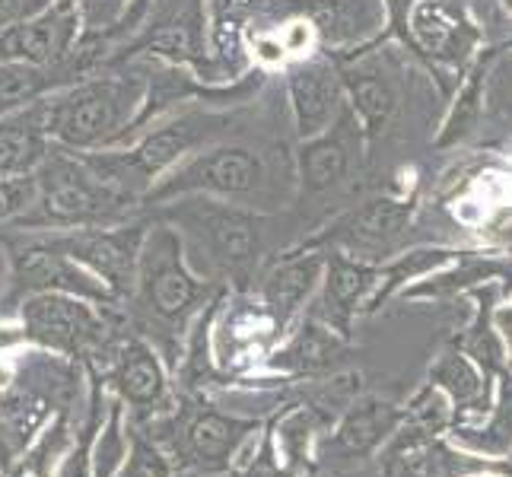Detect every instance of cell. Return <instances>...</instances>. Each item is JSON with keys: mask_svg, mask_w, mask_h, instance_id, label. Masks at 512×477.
Returning <instances> with one entry per match:
<instances>
[{"mask_svg": "<svg viewBox=\"0 0 512 477\" xmlns=\"http://www.w3.org/2000/svg\"><path fill=\"white\" fill-rule=\"evenodd\" d=\"M77 16L70 4H61L51 13L39 16V20L13 26L7 35H0V55L10 58H23L35 67L61 61V55L70 45V35H74Z\"/></svg>", "mask_w": 512, "mask_h": 477, "instance_id": "obj_17", "label": "cell"}, {"mask_svg": "<svg viewBox=\"0 0 512 477\" xmlns=\"http://www.w3.org/2000/svg\"><path fill=\"white\" fill-rule=\"evenodd\" d=\"M408 417V408L385 398H353L344 414L331 423L328 436H319L315 443V465L319 468H353L357 462H369L373 455H379L388 439L395 436V430Z\"/></svg>", "mask_w": 512, "mask_h": 477, "instance_id": "obj_8", "label": "cell"}, {"mask_svg": "<svg viewBox=\"0 0 512 477\" xmlns=\"http://www.w3.org/2000/svg\"><path fill=\"white\" fill-rule=\"evenodd\" d=\"M226 128H229L226 115H182L179 121H172V125L150 134L131 159L144 175H153L163 166H169L172 159H179L191 147H198V144H204V140L217 137Z\"/></svg>", "mask_w": 512, "mask_h": 477, "instance_id": "obj_18", "label": "cell"}, {"mask_svg": "<svg viewBox=\"0 0 512 477\" xmlns=\"http://www.w3.org/2000/svg\"><path fill=\"white\" fill-rule=\"evenodd\" d=\"M26 439L16 433L7 420H0V471H10L13 465H16V458H20L23 452H26Z\"/></svg>", "mask_w": 512, "mask_h": 477, "instance_id": "obj_32", "label": "cell"}, {"mask_svg": "<svg viewBox=\"0 0 512 477\" xmlns=\"http://www.w3.org/2000/svg\"><path fill=\"white\" fill-rule=\"evenodd\" d=\"M261 182V163L239 147H223L198 156L163 188L150 191V198H172L185 191H214V194H249Z\"/></svg>", "mask_w": 512, "mask_h": 477, "instance_id": "obj_12", "label": "cell"}, {"mask_svg": "<svg viewBox=\"0 0 512 477\" xmlns=\"http://www.w3.org/2000/svg\"><path fill=\"white\" fill-rule=\"evenodd\" d=\"M134 93V86L115 80L83 83L70 96L51 105L45 131L61 137L70 147H93L121 125Z\"/></svg>", "mask_w": 512, "mask_h": 477, "instance_id": "obj_9", "label": "cell"}, {"mask_svg": "<svg viewBox=\"0 0 512 477\" xmlns=\"http://www.w3.org/2000/svg\"><path fill=\"white\" fill-rule=\"evenodd\" d=\"M268 417L236 414L207 395H182L175 392V408L156 417L140 430L160 446L175 471L198 474H229L236 455L255 433H261Z\"/></svg>", "mask_w": 512, "mask_h": 477, "instance_id": "obj_1", "label": "cell"}, {"mask_svg": "<svg viewBox=\"0 0 512 477\" xmlns=\"http://www.w3.org/2000/svg\"><path fill=\"white\" fill-rule=\"evenodd\" d=\"M45 70H39L29 61H7L0 64V115H7L20 102H29L32 96H39L45 86H51Z\"/></svg>", "mask_w": 512, "mask_h": 477, "instance_id": "obj_27", "label": "cell"}, {"mask_svg": "<svg viewBox=\"0 0 512 477\" xmlns=\"http://www.w3.org/2000/svg\"><path fill=\"white\" fill-rule=\"evenodd\" d=\"M430 385L452 401V427L458 423H478L493 404L490 376L481 373L465 350L449 347L430 366Z\"/></svg>", "mask_w": 512, "mask_h": 477, "instance_id": "obj_16", "label": "cell"}, {"mask_svg": "<svg viewBox=\"0 0 512 477\" xmlns=\"http://www.w3.org/2000/svg\"><path fill=\"white\" fill-rule=\"evenodd\" d=\"M182 223L204 245L210 268H217L239 293L249 290L261 255V223L236 207L217 204L182 210Z\"/></svg>", "mask_w": 512, "mask_h": 477, "instance_id": "obj_7", "label": "cell"}, {"mask_svg": "<svg viewBox=\"0 0 512 477\" xmlns=\"http://www.w3.org/2000/svg\"><path fill=\"white\" fill-rule=\"evenodd\" d=\"M144 226L125 229H70L64 236H51L58 249L96 274L115 299H128L137 284V258L144 245Z\"/></svg>", "mask_w": 512, "mask_h": 477, "instance_id": "obj_10", "label": "cell"}, {"mask_svg": "<svg viewBox=\"0 0 512 477\" xmlns=\"http://www.w3.org/2000/svg\"><path fill=\"white\" fill-rule=\"evenodd\" d=\"M500 268L497 264H465V268H458L455 274H443V277H430V280H423V284L411 287L404 296H411V299H439V296H452L455 290H462V287H471V284H478V280H490V277H497Z\"/></svg>", "mask_w": 512, "mask_h": 477, "instance_id": "obj_29", "label": "cell"}, {"mask_svg": "<svg viewBox=\"0 0 512 477\" xmlns=\"http://www.w3.org/2000/svg\"><path fill=\"white\" fill-rule=\"evenodd\" d=\"M39 115L42 112H29L23 118L0 121V179L29 175L45 159V125Z\"/></svg>", "mask_w": 512, "mask_h": 477, "instance_id": "obj_21", "label": "cell"}, {"mask_svg": "<svg viewBox=\"0 0 512 477\" xmlns=\"http://www.w3.org/2000/svg\"><path fill=\"white\" fill-rule=\"evenodd\" d=\"M7 284V255H4V249H0V287Z\"/></svg>", "mask_w": 512, "mask_h": 477, "instance_id": "obj_36", "label": "cell"}, {"mask_svg": "<svg viewBox=\"0 0 512 477\" xmlns=\"http://www.w3.org/2000/svg\"><path fill=\"white\" fill-rule=\"evenodd\" d=\"M210 287L198 280L182 258V239L172 229L160 226L144 236L137 258V284H134V306L140 334L156 338L166 353V360L175 366L188 318L204 306Z\"/></svg>", "mask_w": 512, "mask_h": 477, "instance_id": "obj_2", "label": "cell"}, {"mask_svg": "<svg viewBox=\"0 0 512 477\" xmlns=\"http://www.w3.org/2000/svg\"><path fill=\"white\" fill-rule=\"evenodd\" d=\"M325 293L319 306L312 309V318H319L328 328H334L341 338H350L353 315H357L369 293L379 284V268L369 261L350 258L347 252H331L325 258Z\"/></svg>", "mask_w": 512, "mask_h": 477, "instance_id": "obj_11", "label": "cell"}, {"mask_svg": "<svg viewBox=\"0 0 512 477\" xmlns=\"http://www.w3.org/2000/svg\"><path fill=\"white\" fill-rule=\"evenodd\" d=\"M325 255L322 252H299L290 255L261 277V309L271 315L277 334H284L293 318L303 312L306 299L322 284Z\"/></svg>", "mask_w": 512, "mask_h": 477, "instance_id": "obj_15", "label": "cell"}, {"mask_svg": "<svg viewBox=\"0 0 512 477\" xmlns=\"http://www.w3.org/2000/svg\"><path fill=\"white\" fill-rule=\"evenodd\" d=\"M455 255L446 252V249H420V252H408L401 255L395 264H388V268H379V284H376V293L366 299V312H376L388 296H392L398 287H404L408 280H417L423 274H430L436 268H443L446 261H452Z\"/></svg>", "mask_w": 512, "mask_h": 477, "instance_id": "obj_24", "label": "cell"}, {"mask_svg": "<svg viewBox=\"0 0 512 477\" xmlns=\"http://www.w3.org/2000/svg\"><path fill=\"white\" fill-rule=\"evenodd\" d=\"M39 182L32 175H13V179H0V223L26 214L35 204Z\"/></svg>", "mask_w": 512, "mask_h": 477, "instance_id": "obj_30", "label": "cell"}, {"mask_svg": "<svg viewBox=\"0 0 512 477\" xmlns=\"http://www.w3.org/2000/svg\"><path fill=\"white\" fill-rule=\"evenodd\" d=\"M125 430H128V455L115 477H172L175 474V465L169 462V455L156 446L153 439L134 430L128 420H125Z\"/></svg>", "mask_w": 512, "mask_h": 477, "instance_id": "obj_28", "label": "cell"}, {"mask_svg": "<svg viewBox=\"0 0 512 477\" xmlns=\"http://www.w3.org/2000/svg\"><path fill=\"white\" fill-rule=\"evenodd\" d=\"M497 398L490 411L478 423H458L452 430L455 446H462L474 455H509L512 452V373H497Z\"/></svg>", "mask_w": 512, "mask_h": 477, "instance_id": "obj_20", "label": "cell"}, {"mask_svg": "<svg viewBox=\"0 0 512 477\" xmlns=\"http://www.w3.org/2000/svg\"><path fill=\"white\" fill-rule=\"evenodd\" d=\"M86 303L70 293H35L20 299V325L26 344L61 353L70 360H90L112 338V328Z\"/></svg>", "mask_w": 512, "mask_h": 477, "instance_id": "obj_5", "label": "cell"}, {"mask_svg": "<svg viewBox=\"0 0 512 477\" xmlns=\"http://www.w3.org/2000/svg\"><path fill=\"white\" fill-rule=\"evenodd\" d=\"M121 4H125V0H86V23L105 26L121 10Z\"/></svg>", "mask_w": 512, "mask_h": 477, "instance_id": "obj_33", "label": "cell"}, {"mask_svg": "<svg viewBox=\"0 0 512 477\" xmlns=\"http://www.w3.org/2000/svg\"><path fill=\"white\" fill-rule=\"evenodd\" d=\"M411 223V204L379 198L369 201L360 210H353L347 220H341L331 229L328 239H334L350 258L376 261L392 252V245L401 239V233Z\"/></svg>", "mask_w": 512, "mask_h": 477, "instance_id": "obj_13", "label": "cell"}, {"mask_svg": "<svg viewBox=\"0 0 512 477\" xmlns=\"http://www.w3.org/2000/svg\"><path fill=\"white\" fill-rule=\"evenodd\" d=\"M471 477H484V471H474V474H471Z\"/></svg>", "mask_w": 512, "mask_h": 477, "instance_id": "obj_37", "label": "cell"}, {"mask_svg": "<svg viewBox=\"0 0 512 477\" xmlns=\"http://www.w3.org/2000/svg\"><path fill=\"white\" fill-rule=\"evenodd\" d=\"M70 439H74L70 414H55L4 477H55V468L61 462V455L67 452Z\"/></svg>", "mask_w": 512, "mask_h": 477, "instance_id": "obj_22", "label": "cell"}, {"mask_svg": "<svg viewBox=\"0 0 512 477\" xmlns=\"http://www.w3.org/2000/svg\"><path fill=\"white\" fill-rule=\"evenodd\" d=\"M347 86H350V96H353V109L360 112L363 125L369 134H376L388 118H392L395 105H398V93L395 86L388 83L382 74L376 70H353L347 77Z\"/></svg>", "mask_w": 512, "mask_h": 477, "instance_id": "obj_23", "label": "cell"}, {"mask_svg": "<svg viewBox=\"0 0 512 477\" xmlns=\"http://www.w3.org/2000/svg\"><path fill=\"white\" fill-rule=\"evenodd\" d=\"M32 214L20 220V226H51V229H83L102 220H115L125 204L112 198L99 185V179L86 163L55 156L48 159L39 179Z\"/></svg>", "mask_w": 512, "mask_h": 477, "instance_id": "obj_4", "label": "cell"}, {"mask_svg": "<svg viewBox=\"0 0 512 477\" xmlns=\"http://www.w3.org/2000/svg\"><path fill=\"white\" fill-rule=\"evenodd\" d=\"M86 369L102 376L105 388L125 404V420L131 427L163 417L175 408V388L156 347L140 334H121L102 344Z\"/></svg>", "mask_w": 512, "mask_h": 477, "instance_id": "obj_3", "label": "cell"}, {"mask_svg": "<svg viewBox=\"0 0 512 477\" xmlns=\"http://www.w3.org/2000/svg\"><path fill=\"white\" fill-rule=\"evenodd\" d=\"M493 322H497L500 334H503V341L512 344V306L509 309H500L497 315H493Z\"/></svg>", "mask_w": 512, "mask_h": 477, "instance_id": "obj_35", "label": "cell"}, {"mask_svg": "<svg viewBox=\"0 0 512 477\" xmlns=\"http://www.w3.org/2000/svg\"><path fill=\"white\" fill-rule=\"evenodd\" d=\"M125 455H128L125 404L112 395L109 411H105V423L93 443V477H115L118 468L125 465Z\"/></svg>", "mask_w": 512, "mask_h": 477, "instance_id": "obj_26", "label": "cell"}, {"mask_svg": "<svg viewBox=\"0 0 512 477\" xmlns=\"http://www.w3.org/2000/svg\"><path fill=\"white\" fill-rule=\"evenodd\" d=\"M10 293L7 303L20 306V299L35 296V293H70L80 296L86 303L96 306H112L118 299L112 290L102 284L96 274H90L77 264L74 258H67L51 236L29 239V242H10Z\"/></svg>", "mask_w": 512, "mask_h": 477, "instance_id": "obj_6", "label": "cell"}, {"mask_svg": "<svg viewBox=\"0 0 512 477\" xmlns=\"http://www.w3.org/2000/svg\"><path fill=\"white\" fill-rule=\"evenodd\" d=\"M0 477H4V471H0Z\"/></svg>", "mask_w": 512, "mask_h": 477, "instance_id": "obj_38", "label": "cell"}, {"mask_svg": "<svg viewBox=\"0 0 512 477\" xmlns=\"http://www.w3.org/2000/svg\"><path fill=\"white\" fill-rule=\"evenodd\" d=\"M29 10H32V0H0V26L26 20Z\"/></svg>", "mask_w": 512, "mask_h": 477, "instance_id": "obj_34", "label": "cell"}, {"mask_svg": "<svg viewBox=\"0 0 512 477\" xmlns=\"http://www.w3.org/2000/svg\"><path fill=\"white\" fill-rule=\"evenodd\" d=\"M350 166V153L341 134L312 140L303 150V182L309 191H328L338 185Z\"/></svg>", "mask_w": 512, "mask_h": 477, "instance_id": "obj_25", "label": "cell"}, {"mask_svg": "<svg viewBox=\"0 0 512 477\" xmlns=\"http://www.w3.org/2000/svg\"><path fill=\"white\" fill-rule=\"evenodd\" d=\"M347 353V338L328 328L319 318H306L290 338L277 350L268 353L264 369L280 382H296V379H319L322 373H331L334 363Z\"/></svg>", "mask_w": 512, "mask_h": 477, "instance_id": "obj_14", "label": "cell"}, {"mask_svg": "<svg viewBox=\"0 0 512 477\" xmlns=\"http://www.w3.org/2000/svg\"><path fill=\"white\" fill-rule=\"evenodd\" d=\"M474 115H478V74H474V80L468 83V90L462 96V102H458V109L449 121V131H446V144L449 140H458V137H465L474 125Z\"/></svg>", "mask_w": 512, "mask_h": 477, "instance_id": "obj_31", "label": "cell"}, {"mask_svg": "<svg viewBox=\"0 0 512 477\" xmlns=\"http://www.w3.org/2000/svg\"><path fill=\"white\" fill-rule=\"evenodd\" d=\"M290 96L303 137H319L338 109V83L325 64H303L290 74Z\"/></svg>", "mask_w": 512, "mask_h": 477, "instance_id": "obj_19", "label": "cell"}]
</instances>
